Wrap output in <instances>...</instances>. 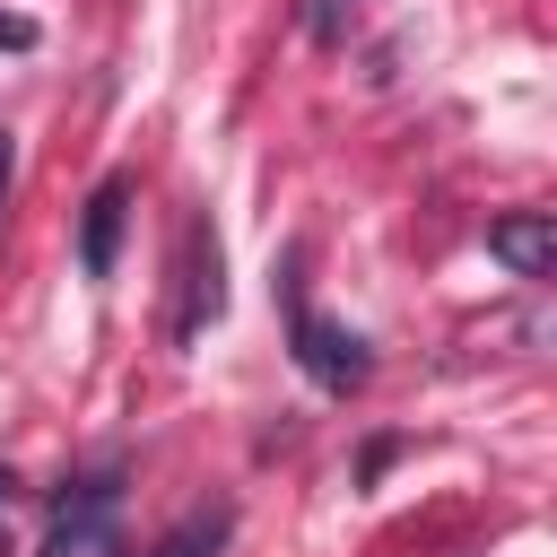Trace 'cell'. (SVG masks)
Returning <instances> with one entry per match:
<instances>
[{
    "label": "cell",
    "mask_w": 557,
    "mask_h": 557,
    "mask_svg": "<svg viewBox=\"0 0 557 557\" xmlns=\"http://www.w3.org/2000/svg\"><path fill=\"white\" fill-rule=\"evenodd\" d=\"M287 339H296V366L322 383V392H357L366 374H374V357H366V339L357 331H339L331 313H313L296 287H287Z\"/></svg>",
    "instance_id": "cell-1"
},
{
    "label": "cell",
    "mask_w": 557,
    "mask_h": 557,
    "mask_svg": "<svg viewBox=\"0 0 557 557\" xmlns=\"http://www.w3.org/2000/svg\"><path fill=\"white\" fill-rule=\"evenodd\" d=\"M348 17H357V0H305V35H313V44H339Z\"/></svg>",
    "instance_id": "cell-8"
},
{
    "label": "cell",
    "mask_w": 557,
    "mask_h": 557,
    "mask_svg": "<svg viewBox=\"0 0 557 557\" xmlns=\"http://www.w3.org/2000/svg\"><path fill=\"white\" fill-rule=\"evenodd\" d=\"M35 44H44V26L17 17V9H0V52H35Z\"/></svg>",
    "instance_id": "cell-9"
},
{
    "label": "cell",
    "mask_w": 557,
    "mask_h": 557,
    "mask_svg": "<svg viewBox=\"0 0 557 557\" xmlns=\"http://www.w3.org/2000/svg\"><path fill=\"white\" fill-rule=\"evenodd\" d=\"M487 252H496L513 278H548V270H557V218H548V209L487 218Z\"/></svg>",
    "instance_id": "cell-4"
},
{
    "label": "cell",
    "mask_w": 557,
    "mask_h": 557,
    "mask_svg": "<svg viewBox=\"0 0 557 557\" xmlns=\"http://www.w3.org/2000/svg\"><path fill=\"white\" fill-rule=\"evenodd\" d=\"M226 522H235V513H226V505H209V513L174 522V531L157 540V557H218V548H226Z\"/></svg>",
    "instance_id": "cell-6"
},
{
    "label": "cell",
    "mask_w": 557,
    "mask_h": 557,
    "mask_svg": "<svg viewBox=\"0 0 557 557\" xmlns=\"http://www.w3.org/2000/svg\"><path fill=\"white\" fill-rule=\"evenodd\" d=\"M174 278H183V305H174V339H200V322H218V305H226V278H218V235L191 218L183 226V252H174Z\"/></svg>",
    "instance_id": "cell-2"
},
{
    "label": "cell",
    "mask_w": 557,
    "mask_h": 557,
    "mask_svg": "<svg viewBox=\"0 0 557 557\" xmlns=\"http://www.w3.org/2000/svg\"><path fill=\"white\" fill-rule=\"evenodd\" d=\"M35 557H122V531H113L104 513H61Z\"/></svg>",
    "instance_id": "cell-5"
},
{
    "label": "cell",
    "mask_w": 557,
    "mask_h": 557,
    "mask_svg": "<svg viewBox=\"0 0 557 557\" xmlns=\"http://www.w3.org/2000/svg\"><path fill=\"white\" fill-rule=\"evenodd\" d=\"M0 209H9V131H0Z\"/></svg>",
    "instance_id": "cell-10"
},
{
    "label": "cell",
    "mask_w": 557,
    "mask_h": 557,
    "mask_svg": "<svg viewBox=\"0 0 557 557\" xmlns=\"http://www.w3.org/2000/svg\"><path fill=\"white\" fill-rule=\"evenodd\" d=\"M0 557H9V505H0Z\"/></svg>",
    "instance_id": "cell-11"
},
{
    "label": "cell",
    "mask_w": 557,
    "mask_h": 557,
    "mask_svg": "<svg viewBox=\"0 0 557 557\" xmlns=\"http://www.w3.org/2000/svg\"><path fill=\"white\" fill-rule=\"evenodd\" d=\"M122 226H131V174H104V183L87 191V209H78V270H87V278H113Z\"/></svg>",
    "instance_id": "cell-3"
},
{
    "label": "cell",
    "mask_w": 557,
    "mask_h": 557,
    "mask_svg": "<svg viewBox=\"0 0 557 557\" xmlns=\"http://www.w3.org/2000/svg\"><path fill=\"white\" fill-rule=\"evenodd\" d=\"M113 496H122V479H113V470H96V479H70V487L52 496V522H61V513H104Z\"/></svg>",
    "instance_id": "cell-7"
}]
</instances>
